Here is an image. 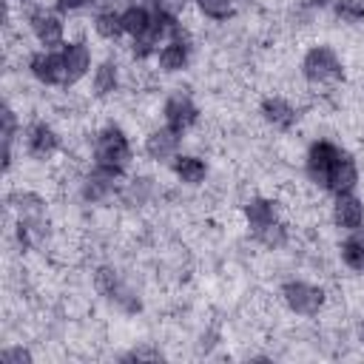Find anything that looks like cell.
<instances>
[{
	"instance_id": "3",
	"label": "cell",
	"mask_w": 364,
	"mask_h": 364,
	"mask_svg": "<svg viewBox=\"0 0 364 364\" xmlns=\"http://www.w3.org/2000/svg\"><path fill=\"white\" fill-rule=\"evenodd\" d=\"M94 287L102 299H108L114 307H119L122 313H139L142 310V299L139 293L122 279V273L111 264H100L94 270Z\"/></svg>"
},
{
	"instance_id": "18",
	"label": "cell",
	"mask_w": 364,
	"mask_h": 364,
	"mask_svg": "<svg viewBox=\"0 0 364 364\" xmlns=\"http://www.w3.org/2000/svg\"><path fill=\"white\" fill-rule=\"evenodd\" d=\"M242 216H245L247 230L256 236V233L264 230L267 225L279 222V205H276L270 196H250V199L242 205Z\"/></svg>"
},
{
	"instance_id": "19",
	"label": "cell",
	"mask_w": 364,
	"mask_h": 364,
	"mask_svg": "<svg viewBox=\"0 0 364 364\" xmlns=\"http://www.w3.org/2000/svg\"><path fill=\"white\" fill-rule=\"evenodd\" d=\"M122 85V71H119V63L117 60H102L94 65L91 71V94L97 100H108L119 91Z\"/></svg>"
},
{
	"instance_id": "6",
	"label": "cell",
	"mask_w": 364,
	"mask_h": 364,
	"mask_svg": "<svg viewBox=\"0 0 364 364\" xmlns=\"http://www.w3.org/2000/svg\"><path fill=\"white\" fill-rule=\"evenodd\" d=\"M9 205H11V213L17 216V225L28 228L34 242H40L46 228H48V205H46V199L37 191H23L20 188V191L11 193Z\"/></svg>"
},
{
	"instance_id": "4",
	"label": "cell",
	"mask_w": 364,
	"mask_h": 364,
	"mask_svg": "<svg viewBox=\"0 0 364 364\" xmlns=\"http://www.w3.org/2000/svg\"><path fill=\"white\" fill-rule=\"evenodd\" d=\"M279 296H282L284 307H287L293 316H304V318L318 316V313L324 310V304H327L324 287H318V284H313V282H304V279H290V282H284L282 290H279Z\"/></svg>"
},
{
	"instance_id": "30",
	"label": "cell",
	"mask_w": 364,
	"mask_h": 364,
	"mask_svg": "<svg viewBox=\"0 0 364 364\" xmlns=\"http://www.w3.org/2000/svg\"><path fill=\"white\" fill-rule=\"evenodd\" d=\"M94 0H54V9L63 11V14H74V11H82L85 6H91Z\"/></svg>"
},
{
	"instance_id": "27",
	"label": "cell",
	"mask_w": 364,
	"mask_h": 364,
	"mask_svg": "<svg viewBox=\"0 0 364 364\" xmlns=\"http://www.w3.org/2000/svg\"><path fill=\"white\" fill-rule=\"evenodd\" d=\"M156 185L151 176H134L128 185H125V196L131 199V205H145L151 196H154Z\"/></svg>"
},
{
	"instance_id": "26",
	"label": "cell",
	"mask_w": 364,
	"mask_h": 364,
	"mask_svg": "<svg viewBox=\"0 0 364 364\" xmlns=\"http://www.w3.org/2000/svg\"><path fill=\"white\" fill-rule=\"evenodd\" d=\"M333 14L344 26H361L364 23V0H336Z\"/></svg>"
},
{
	"instance_id": "2",
	"label": "cell",
	"mask_w": 364,
	"mask_h": 364,
	"mask_svg": "<svg viewBox=\"0 0 364 364\" xmlns=\"http://www.w3.org/2000/svg\"><path fill=\"white\" fill-rule=\"evenodd\" d=\"M301 77L307 85L313 88H324V85H336L344 80V60L341 54L327 46V43H316L304 51L301 57Z\"/></svg>"
},
{
	"instance_id": "7",
	"label": "cell",
	"mask_w": 364,
	"mask_h": 364,
	"mask_svg": "<svg viewBox=\"0 0 364 364\" xmlns=\"http://www.w3.org/2000/svg\"><path fill=\"white\" fill-rule=\"evenodd\" d=\"M20 139H23L26 154H28L31 159H37V162H48V159H54V156L60 154V148H63V139H60L57 128H54L51 122H46V119H34V122H28V125L23 128Z\"/></svg>"
},
{
	"instance_id": "28",
	"label": "cell",
	"mask_w": 364,
	"mask_h": 364,
	"mask_svg": "<svg viewBox=\"0 0 364 364\" xmlns=\"http://www.w3.org/2000/svg\"><path fill=\"white\" fill-rule=\"evenodd\" d=\"M148 3H151V9H154V11H159V14H165V17H176V20H179L191 0H148Z\"/></svg>"
},
{
	"instance_id": "10",
	"label": "cell",
	"mask_w": 364,
	"mask_h": 364,
	"mask_svg": "<svg viewBox=\"0 0 364 364\" xmlns=\"http://www.w3.org/2000/svg\"><path fill=\"white\" fill-rule=\"evenodd\" d=\"M142 151L151 162L156 165H165V162H173L179 154H182V134L168 128V125H159V128H151L145 134V142H142Z\"/></svg>"
},
{
	"instance_id": "8",
	"label": "cell",
	"mask_w": 364,
	"mask_h": 364,
	"mask_svg": "<svg viewBox=\"0 0 364 364\" xmlns=\"http://www.w3.org/2000/svg\"><path fill=\"white\" fill-rule=\"evenodd\" d=\"M341 154V148L330 139H313L307 145V154H304V176L324 191L327 185V176H330V168L336 162V156Z\"/></svg>"
},
{
	"instance_id": "14",
	"label": "cell",
	"mask_w": 364,
	"mask_h": 364,
	"mask_svg": "<svg viewBox=\"0 0 364 364\" xmlns=\"http://www.w3.org/2000/svg\"><path fill=\"white\" fill-rule=\"evenodd\" d=\"M119 179H122V173H114V171L91 165V171L80 179V196L85 202H91V205H100V202L111 199L119 191Z\"/></svg>"
},
{
	"instance_id": "16",
	"label": "cell",
	"mask_w": 364,
	"mask_h": 364,
	"mask_svg": "<svg viewBox=\"0 0 364 364\" xmlns=\"http://www.w3.org/2000/svg\"><path fill=\"white\" fill-rule=\"evenodd\" d=\"M259 114H262V119H264L270 128H276V131H290V128L299 122V108H296L290 100L279 97V94H267V97L259 102Z\"/></svg>"
},
{
	"instance_id": "13",
	"label": "cell",
	"mask_w": 364,
	"mask_h": 364,
	"mask_svg": "<svg viewBox=\"0 0 364 364\" xmlns=\"http://www.w3.org/2000/svg\"><path fill=\"white\" fill-rule=\"evenodd\" d=\"M191 57H193V46H191V40L185 37V31H179V34H173V37H168L162 46H159V51H156V68L162 71V74H182L188 65H191Z\"/></svg>"
},
{
	"instance_id": "24",
	"label": "cell",
	"mask_w": 364,
	"mask_h": 364,
	"mask_svg": "<svg viewBox=\"0 0 364 364\" xmlns=\"http://www.w3.org/2000/svg\"><path fill=\"white\" fill-rule=\"evenodd\" d=\"M191 3L205 20H213V23H225L236 11V0H191Z\"/></svg>"
},
{
	"instance_id": "9",
	"label": "cell",
	"mask_w": 364,
	"mask_h": 364,
	"mask_svg": "<svg viewBox=\"0 0 364 364\" xmlns=\"http://www.w3.org/2000/svg\"><path fill=\"white\" fill-rule=\"evenodd\" d=\"M26 68H28V74H31L40 85H46V88H65V68H63L60 48H57V51H48V48L31 51Z\"/></svg>"
},
{
	"instance_id": "12",
	"label": "cell",
	"mask_w": 364,
	"mask_h": 364,
	"mask_svg": "<svg viewBox=\"0 0 364 364\" xmlns=\"http://www.w3.org/2000/svg\"><path fill=\"white\" fill-rule=\"evenodd\" d=\"M60 57H63V68H65V88L85 80L94 68L91 46L85 40H65L63 48H60Z\"/></svg>"
},
{
	"instance_id": "20",
	"label": "cell",
	"mask_w": 364,
	"mask_h": 364,
	"mask_svg": "<svg viewBox=\"0 0 364 364\" xmlns=\"http://www.w3.org/2000/svg\"><path fill=\"white\" fill-rule=\"evenodd\" d=\"M171 171H173L176 182L188 185V188H199L208 179V162L199 154H179L171 162Z\"/></svg>"
},
{
	"instance_id": "23",
	"label": "cell",
	"mask_w": 364,
	"mask_h": 364,
	"mask_svg": "<svg viewBox=\"0 0 364 364\" xmlns=\"http://www.w3.org/2000/svg\"><path fill=\"white\" fill-rule=\"evenodd\" d=\"M338 256L344 262L347 270H355V273H364V228L358 230H350L341 245H338Z\"/></svg>"
},
{
	"instance_id": "25",
	"label": "cell",
	"mask_w": 364,
	"mask_h": 364,
	"mask_svg": "<svg viewBox=\"0 0 364 364\" xmlns=\"http://www.w3.org/2000/svg\"><path fill=\"white\" fill-rule=\"evenodd\" d=\"M253 239H256L262 247H267V250H282V247L290 242V230H287V225L279 219V222L267 225L264 230H259Z\"/></svg>"
},
{
	"instance_id": "1",
	"label": "cell",
	"mask_w": 364,
	"mask_h": 364,
	"mask_svg": "<svg viewBox=\"0 0 364 364\" xmlns=\"http://www.w3.org/2000/svg\"><path fill=\"white\" fill-rule=\"evenodd\" d=\"M131 159H134V145H131V136L125 134V128H119L117 122H108L94 134V139H91V162L97 168H105V171H114V173H125Z\"/></svg>"
},
{
	"instance_id": "5",
	"label": "cell",
	"mask_w": 364,
	"mask_h": 364,
	"mask_svg": "<svg viewBox=\"0 0 364 364\" xmlns=\"http://www.w3.org/2000/svg\"><path fill=\"white\" fill-rule=\"evenodd\" d=\"M26 23H28V31L37 40L40 48H48V51L63 48V43H65V20H63V11L46 9V6H34L26 14Z\"/></svg>"
},
{
	"instance_id": "11",
	"label": "cell",
	"mask_w": 364,
	"mask_h": 364,
	"mask_svg": "<svg viewBox=\"0 0 364 364\" xmlns=\"http://www.w3.org/2000/svg\"><path fill=\"white\" fill-rule=\"evenodd\" d=\"M196 122H199V105L193 102L191 94L176 91L162 102V125H168L179 134H188Z\"/></svg>"
},
{
	"instance_id": "31",
	"label": "cell",
	"mask_w": 364,
	"mask_h": 364,
	"mask_svg": "<svg viewBox=\"0 0 364 364\" xmlns=\"http://www.w3.org/2000/svg\"><path fill=\"white\" fill-rule=\"evenodd\" d=\"M333 3H336V0H310L313 9H333Z\"/></svg>"
},
{
	"instance_id": "15",
	"label": "cell",
	"mask_w": 364,
	"mask_h": 364,
	"mask_svg": "<svg viewBox=\"0 0 364 364\" xmlns=\"http://www.w3.org/2000/svg\"><path fill=\"white\" fill-rule=\"evenodd\" d=\"M330 219L338 230H358L364 228V202L350 191V193H338L333 196V205H330Z\"/></svg>"
},
{
	"instance_id": "22",
	"label": "cell",
	"mask_w": 364,
	"mask_h": 364,
	"mask_svg": "<svg viewBox=\"0 0 364 364\" xmlns=\"http://www.w3.org/2000/svg\"><path fill=\"white\" fill-rule=\"evenodd\" d=\"M122 28H125V37L128 40H134V37H139L148 26H151V20H154V9H151V3H128L122 11Z\"/></svg>"
},
{
	"instance_id": "17",
	"label": "cell",
	"mask_w": 364,
	"mask_h": 364,
	"mask_svg": "<svg viewBox=\"0 0 364 364\" xmlns=\"http://www.w3.org/2000/svg\"><path fill=\"white\" fill-rule=\"evenodd\" d=\"M355 185H358V162H355L353 154L341 151V154L336 156L333 168H330V176H327L324 191H327L330 196H338V193L355 191Z\"/></svg>"
},
{
	"instance_id": "29",
	"label": "cell",
	"mask_w": 364,
	"mask_h": 364,
	"mask_svg": "<svg viewBox=\"0 0 364 364\" xmlns=\"http://www.w3.org/2000/svg\"><path fill=\"white\" fill-rule=\"evenodd\" d=\"M0 361H6V364H31V353L23 344H11V347L0 350Z\"/></svg>"
},
{
	"instance_id": "21",
	"label": "cell",
	"mask_w": 364,
	"mask_h": 364,
	"mask_svg": "<svg viewBox=\"0 0 364 364\" xmlns=\"http://www.w3.org/2000/svg\"><path fill=\"white\" fill-rule=\"evenodd\" d=\"M91 28L100 40L105 43H119L125 37V28H122V14L117 9H100L94 17H91Z\"/></svg>"
}]
</instances>
